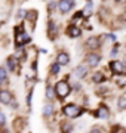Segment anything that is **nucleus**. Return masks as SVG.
<instances>
[{"instance_id": "19", "label": "nucleus", "mask_w": 126, "mask_h": 133, "mask_svg": "<svg viewBox=\"0 0 126 133\" xmlns=\"http://www.w3.org/2000/svg\"><path fill=\"white\" fill-rule=\"evenodd\" d=\"M53 31L56 33V28H55V25H53V22H49V36H51V37L53 36Z\"/></svg>"}, {"instance_id": "12", "label": "nucleus", "mask_w": 126, "mask_h": 133, "mask_svg": "<svg viewBox=\"0 0 126 133\" xmlns=\"http://www.w3.org/2000/svg\"><path fill=\"white\" fill-rule=\"evenodd\" d=\"M98 117L99 118H108V109L105 107H102V108L98 109Z\"/></svg>"}, {"instance_id": "14", "label": "nucleus", "mask_w": 126, "mask_h": 133, "mask_svg": "<svg viewBox=\"0 0 126 133\" xmlns=\"http://www.w3.org/2000/svg\"><path fill=\"white\" fill-rule=\"evenodd\" d=\"M46 96H48L49 99H53V98H55V92H53L52 86H48V87H46Z\"/></svg>"}, {"instance_id": "18", "label": "nucleus", "mask_w": 126, "mask_h": 133, "mask_svg": "<svg viewBox=\"0 0 126 133\" xmlns=\"http://www.w3.org/2000/svg\"><path fill=\"white\" fill-rule=\"evenodd\" d=\"M6 76H8V74H6V70L5 68H0V81H5Z\"/></svg>"}, {"instance_id": "3", "label": "nucleus", "mask_w": 126, "mask_h": 133, "mask_svg": "<svg viewBox=\"0 0 126 133\" xmlns=\"http://www.w3.org/2000/svg\"><path fill=\"white\" fill-rule=\"evenodd\" d=\"M110 68H111V71L117 76H123V72H125V65H123V62L122 61H113L110 64Z\"/></svg>"}, {"instance_id": "1", "label": "nucleus", "mask_w": 126, "mask_h": 133, "mask_svg": "<svg viewBox=\"0 0 126 133\" xmlns=\"http://www.w3.org/2000/svg\"><path fill=\"white\" fill-rule=\"evenodd\" d=\"M55 92H56V95L59 98H65L71 92V87H70V84H68L67 81H58L56 86H55Z\"/></svg>"}, {"instance_id": "4", "label": "nucleus", "mask_w": 126, "mask_h": 133, "mask_svg": "<svg viewBox=\"0 0 126 133\" xmlns=\"http://www.w3.org/2000/svg\"><path fill=\"white\" fill-rule=\"evenodd\" d=\"M73 6H74V0H61L58 3V8H59V10H61V14L70 12V10L73 9Z\"/></svg>"}, {"instance_id": "8", "label": "nucleus", "mask_w": 126, "mask_h": 133, "mask_svg": "<svg viewBox=\"0 0 126 133\" xmlns=\"http://www.w3.org/2000/svg\"><path fill=\"white\" fill-rule=\"evenodd\" d=\"M10 101H12V96H10L9 92H6V90H0V102L2 104H10Z\"/></svg>"}, {"instance_id": "15", "label": "nucleus", "mask_w": 126, "mask_h": 133, "mask_svg": "<svg viewBox=\"0 0 126 133\" xmlns=\"http://www.w3.org/2000/svg\"><path fill=\"white\" fill-rule=\"evenodd\" d=\"M93 81H95V83H101V81H104V76H102V72H97V74H93Z\"/></svg>"}, {"instance_id": "6", "label": "nucleus", "mask_w": 126, "mask_h": 133, "mask_svg": "<svg viewBox=\"0 0 126 133\" xmlns=\"http://www.w3.org/2000/svg\"><path fill=\"white\" fill-rule=\"evenodd\" d=\"M99 55H95V53H89L87 55V58H86V61H87V64L91 66H97L98 64H99Z\"/></svg>"}, {"instance_id": "26", "label": "nucleus", "mask_w": 126, "mask_h": 133, "mask_svg": "<svg viewBox=\"0 0 126 133\" xmlns=\"http://www.w3.org/2000/svg\"><path fill=\"white\" fill-rule=\"evenodd\" d=\"M119 133H122V132H119Z\"/></svg>"}, {"instance_id": "20", "label": "nucleus", "mask_w": 126, "mask_h": 133, "mask_svg": "<svg viewBox=\"0 0 126 133\" xmlns=\"http://www.w3.org/2000/svg\"><path fill=\"white\" fill-rule=\"evenodd\" d=\"M51 70H52V72H53V74H58V72H59V65H58V64H53Z\"/></svg>"}, {"instance_id": "16", "label": "nucleus", "mask_w": 126, "mask_h": 133, "mask_svg": "<svg viewBox=\"0 0 126 133\" xmlns=\"http://www.w3.org/2000/svg\"><path fill=\"white\" fill-rule=\"evenodd\" d=\"M119 108L120 109L126 108V96H120V98H119Z\"/></svg>"}, {"instance_id": "17", "label": "nucleus", "mask_w": 126, "mask_h": 133, "mask_svg": "<svg viewBox=\"0 0 126 133\" xmlns=\"http://www.w3.org/2000/svg\"><path fill=\"white\" fill-rule=\"evenodd\" d=\"M15 64H16V59H15L14 56L8 59V66H9V70H15Z\"/></svg>"}, {"instance_id": "5", "label": "nucleus", "mask_w": 126, "mask_h": 133, "mask_svg": "<svg viewBox=\"0 0 126 133\" xmlns=\"http://www.w3.org/2000/svg\"><path fill=\"white\" fill-rule=\"evenodd\" d=\"M68 62H70V56L65 52H59L58 56H56V64L61 66V65H67Z\"/></svg>"}, {"instance_id": "9", "label": "nucleus", "mask_w": 126, "mask_h": 133, "mask_svg": "<svg viewBox=\"0 0 126 133\" xmlns=\"http://www.w3.org/2000/svg\"><path fill=\"white\" fill-rule=\"evenodd\" d=\"M67 33H68V36L70 37H79L80 36V28H79L77 25H70L68 27V30H67Z\"/></svg>"}, {"instance_id": "7", "label": "nucleus", "mask_w": 126, "mask_h": 133, "mask_svg": "<svg viewBox=\"0 0 126 133\" xmlns=\"http://www.w3.org/2000/svg\"><path fill=\"white\" fill-rule=\"evenodd\" d=\"M87 74V68L86 66H83V65H79L74 68V76L79 77V78H83V77Z\"/></svg>"}, {"instance_id": "22", "label": "nucleus", "mask_w": 126, "mask_h": 133, "mask_svg": "<svg viewBox=\"0 0 126 133\" xmlns=\"http://www.w3.org/2000/svg\"><path fill=\"white\" fill-rule=\"evenodd\" d=\"M25 16V12L24 10H20V12H18V19H22Z\"/></svg>"}, {"instance_id": "11", "label": "nucleus", "mask_w": 126, "mask_h": 133, "mask_svg": "<svg viewBox=\"0 0 126 133\" xmlns=\"http://www.w3.org/2000/svg\"><path fill=\"white\" fill-rule=\"evenodd\" d=\"M86 44L91 49H97V48H99V38H98V37H91L86 42Z\"/></svg>"}, {"instance_id": "25", "label": "nucleus", "mask_w": 126, "mask_h": 133, "mask_svg": "<svg viewBox=\"0 0 126 133\" xmlns=\"http://www.w3.org/2000/svg\"><path fill=\"white\" fill-rule=\"evenodd\" d=\"M114 2H122V0H114Z\"/></svg>"}, {"instance_id": "21", "label": "nucleus", "mask_w": 126, "mask_h": 133, "mask_svg": "<svg viewBox=\"0 0 126 133\" xmlns=\"http://www.w3.org/2000/svg\"><path fill=\"white\" fill-rule=\"evenodd\" d=\"M5 121H6L5 114H3V112H0V126H3V124H5Z\"/></svg>"}, {"instance_id": "13", "label": "nucleus", "mask_w": 126, "mask_h": 133, "mask_svg": "<svg viewBox=\"0 0 126 133\" xmlns=\"http://www.w3.org/2000/svg\"><path fill=\"white\" fill-rule=\"evenodd\" d=\"M52 112H53V107L51 104H48V105H45L43 107V115L49 117V115H52Z\"/></svg>"}, {"instance_id": "24", "label": "nucleus", "mask_w": 126, "mask_h": 133, "mask_svg": "<svg viewBox=\"0 0 126 133\" xmlns=\"http://www.w3.org/2000/svg\"><path fill=\"white\" fill-rule=\"evenodd\" d=\"M91 133H101V132H99V129H93V130H92Z\"/></svg>"}, {"instance_id": "23", "label": "nucleus", "mask_w": 126, "mask_h": 133, "mask_svg": "<svg viewBox=\"0 0 126 133\" xmlns=\"http://www.w3.org/2000/svg\"><path fill=\"white\" fill-rule=\"evenodd\" d=\"M117 55V49H113V52H111V56H116Z\"/></svg>"}, {"instance_id": "10", "label": "nucleus", "mask_w": 126, "mask_h": 133, "mask_svg": "<svg viewBox=\"0 0 126 133\" xmlns=\"http://www.w3.org/2000/svg\"><path fill=\"white\" fill-rule=\"evenodd\" d=\"M31 38H30V36L28 34H25V33H21V34H18L16 36V43L18 44H24V43H28Z\"/></svg>"}, {"instance_id": "2", "label": "nucleus", "mask_w": 126, "mask_h": 133, "mask_svg": "<svg viewBox=\"0 0 126 133\" xmlns=\"http://www.w3.org/2000/svg\"><path fill=\"white\" fill-rule=\"evenodd\" d=\"M80 109L76 107V105H67L65 108H64V114L67 115V117H70V118H76L77 115H80Z\"/></svg>"}]
</instances>
